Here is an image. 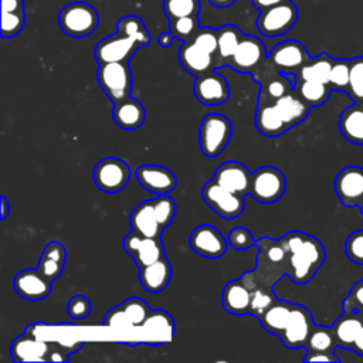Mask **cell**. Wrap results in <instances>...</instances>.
Wrapping results in <instances>:
<instances>
[{"label":"cell","instance_id":"obj_1","mask_svg":"<svg viewBox=\"0 0 363 363\" xmlns=\"http://www.w3.org/2000/svg\"><path fill=\"white\" fill-rule=\"evenodd\" d=\"M288 252V277L298 285L308 284L325 261L322 242L302 231H289L281 238Z\"/></svg>","mask_w":363,"mask_h":363},{"label":"cell","instance_id":"obj_2","mask_svg":"<svg viewBox=\"0 0 363 363\" xmlns=\"http://www.w3.org/2000/svg\"><path fill=\"white\" fill-rule=\"evenodd\" d=\"M233 133L231 121L221 113L210 112L200 123L199 129V143L200 150L207 157L218 156L228 145Z\"/></svg>","mask_w":363,"mask_h":363},{"label":"cell","instance_id":"obj_3","mask_svg":"<svg viewBox=\"0 0 363 363\" xmlns=\"http://www.w3.org/2000/svg\"><path fill=\"white\" fill-rule=\"evenodd\" d=\"M98 84L112 104L121 102L130 96L132 72L125 61L99 64L96 72Z\"/></svg>","mask_w":363,"mask_h":363},{"label":"cell","instance_id":"obj_4","mask_svg":"<svg viewBox=\"0 0 363 363\" xmlns=\"http://www.w3.org/2000/svg\"><path fill=\"white\" fill-rule=\"evenodd\" d=\"M58 23L65 34L77 38L86 37L96 30L99 16L94 6L84 1H74L61 10Z\"/></svg>","mask_w":363,"mask_h":363},{"label":"cell","instance_id":"obj_5","mask_svg":"<svg viewBox=\"0 0 363 363\" xmlns=\"http://www.w3.org/2000/svg\"><path fill=\"white\" fill-rule=\"evenodd\" d=\"M286 190L284 173L274 166H262L252 172L250 183V196L262 204L278 201Z\"/></svg>","mask_w":363,"mask_h":363},{"label":"cell","instance_id":"obj_6","mask_svg":"<svg viewBox=\"0 0 363 363\" xmlns=\"http://www.w3.org/2000/svg\"><path fill=\"white\" fill-rule=\"evenodd\" d=\"M132 170L128 163L118 157H105L94 167L95 186L108 194L121 191L129 183Z\"/></svg>","mask_w":363,"mask_h":363},{"label":"cell","instance_id":"obj_7","mask_svg":"<svg viewBox=\"0 0 363 363\" xmlns=\"http://www.w3.org/2000/svg\"><path fill=\"white\" fill-rule=\"evenodd\" d=\"M298 20V10L291 0L259 11L257 28L265 37H278L288 33Z\"/></svg>","mask_w":363,"mask_h":363},{"label":"cell","instance_id":"obj_8","mask_svg":"<svg viewBox=\"0 0 363 363\" xmlns=\"http://www.w3.org/2000/svg\"><path fill=\"white\" fill-rule=\"evenodd\" d=\"M201 197L213 211L225 220H234L244 211V197L228 191L214 180H208L203 186Z\"/></svg>","mask_w":363,"mask_h":363},{"label":"cell","instance_id":"obj_9","mask_svg":"<svg viewBox=\"0 0 363 363\" xmlns=\"http://www.w3.org/2000/svg\"><path fill=\"white\" fill-rule=\"evenodd\" d=\"M306 48L295 40H286L277 44L267 55V62L274 69L284 74H298L301 67L309 60Z\"/></svg>","mask_w":363,"mask_h":363},{"label":"cell","instance_id":"obj_10","mask_svg":"<svg viewBox=\"0 0 363 363\" xmlns=\"http://www.w3.org/2000/svg\"><path fill=\"white\" fill-rule=\"evenodd\" d=\"M227 242L223 233L211 224L197 225L189 237L190 248L208 259H217L223 257L227 251Z\"/></svg>","mask_w":363,"mask_h":363},{"label":"cell","instance_id":"obj_11","mask_svg":"<svg viewBox=\"0 0 363 363\" xmlns=\"http://www.w3.org/2000/svg\"><path fill=\"white\" fill-rule=\"evenodd\" d=\"M142 45L135 38L116 31V34L101 40L95 47V58L99 64L104 62H129L132 55Z\"/></svg>","mask_w":363,"mask_h":363},{"label":"cell","instance_id":"obj_12","mask_svg":"<svg viewBox=\"0 0 363 363\" xmlns=\"http://www.w3.org/2000/svg\"><path fill=\"white\" fill-rule=\"evenodd\" d=\"M267 61V51L261 40L254 35H242L228 67L241 74H252L262 62Z\"/></svg>","mask_w":363,"mask_h":363},{"label":"cell","instance_id":"obj_13","mask_svg":"<svg viewBox=\"0 0 363 363\" xmlns=\"http://www.w3.org/2000/svg\"><path fill=\"white\" fill-rule=\"evenodd\" d=\"M125 252H128L138 268L146 267L164 257V247L160 238L143 237L136 231H130L122 241Z\"/></svg>","mask_w":363,"mask_h":363},{"label":"cell","instance_id":"obj_14","mask_svg":"<svg viewBox=\"0 0 363 363\" xmlns=\"http://www.w3.org/2000/svg\"><path fill=\"white\" fill-rule=\"evenodd\" d=\"M313 326L315 323L311 312L305 306L294 303L289 320L284 332L279 335V339L282 345H285L289 349L305 347Z\"/></svg>","mask_w":363,"mask_h":363},{"label":"cell","instance_id":"obj_15","mask_svg":"<svg viewBox=\"0 0 363 363\" xmlns=\"http://www.w3.org/2000/svg\"><path fill=\"white\" fill-rule=\"evenodd\" d=\"M194 95L201 105H221L230 98V86L227 79L220 72L211 69L196 77Z\"/></svg>","mask_w":363,"mask_h":363},{"label":"cell","instance_id":"obj_16","mask_svg":"<svg viewBox=\"0 0 363 363\" xmlns=\"http://www.w3.org/2000/svg\"><path fill=\"white\" fill-rule=\"evenodd\" d=\"M335 193L345 207H356L363 201V167L346 166L335 179Z\"/></svg>","mask_w":363,"mask_h":363},{"label":"cell","instance_id":"obj_17","mask_svg":"<svg viewBox=\"0 0 363 363\" xmlns=\"http://www.w3.org/2000/svg\"><path fill=\"white\" fill-rule=\"evenodd\" d=\"M251 176L252 173L248 170L245 164L235 160H228L221 163L216 169L211 180H214L221 187L227 189L228 191L245 197L247 194H250Z\"/></svg>","mask_w":363,"mask_h":363},{"label":"cell","instance_id":"obj_18","mask_svg":"<svg viewBox=\"0 0 363 363\" xmlns=\"http://www.w3.org/2000/svg\"><path fill=\"white\" fill-rule=\"evenodd\" d=\"M139 328L143 333L139 343L142 342L153 346L163 345L172 340L176 330V325L172 315L163 309L152 311L146 318V320Z\"/></svg>","mask_w":363,"mask_h":363},{"label":"cell","instance_id":"obj_19","mask_svg":"<svg viewBox=\"0 0 363 363\" xmlns=\"http://www.w3.org/2000/svg\"><path fill=\"white\" fill-rule=\"evenodd\" d=\"M135 176L145 190L156 196L170 193L177 183L174 173L160 164H142L136 169Z\"/></svg>","mask_w":363,"mask_h":363},{"label":"cell","instance_id":"obj_20","mask_svg":"<svg viewBox=\"0 0 363 363\" xmlns=\"http://www.w3.org/2000/svg\"><path fill=\"white\" fill-rule=\"evenodd\" d=\"M51 282L45 278L38 268L33 269H23L20 271L13 281L14 291L17 295L27 301H41L45 299L51 294Z\"/></svg>","mask_w":363,"mask_h":363},{"label":"cell","instance_id":"obj_21","mask_svg":"<svg viewBox=\"0 0 363 363\" xmlns=\"http://www.w3.org/2000/svg\"><path fill=\"white\" fill-rule=\"evenodd\" d=\"M179 62L189 74L199 77L214 68V57L193 41H184L179 48Z\"/></svg>","mask_w":363,"mask_h":363},{"label":"cell","instance_id":"obj_22","mask_svg":"<svg viewBox=\"0 0 363 363\" xmlns=\"http://www.w3.org/2000/svg\"><path fill=\"white\" fill-rule=\"evenodd\" d=\"M50 343L35 336L23 333L11 343V357L14 362H44L48 360Z\"/></svg>","mask_w":363,"mask_h":363},{"label":"cell","instance_id":"obj_23","mask_svg":"<svg viewBox=\"0 0 363 363\" xmlns=\"http://www.w3.org/2000/svg\"><path fill=\"white\" fill-rule=\"evenodd\" d=\"M172 279V265L166 255L146 267L139 268V281L145 291L150 294L162 292Z\"/></svg>","mask_w":363,"mask_h":363},{"label":"cell","instance_id":"obj_24","mask_svg":"<svg viewBox=\"0 0 363 363\" xmlns=\"http://www.w3.org/2000/svg\"><path fill=\"white\" fill-rule=\"evenodd\" d=\"M221 303L223 308L233 315L250 313L251 289L241 278L230 281L223 288Z\"/></svg>","mask_w":363,"mask_h":363},{"label":"cell","instance_id":"obj_25","mask_svg":"<svg viewBox=\"0 0 363 363\" xmlns=\"http://www.w3.org/2000/svg\"><path fill=\"white\" fill-rule=\"evenodd\" d=\"M112 118L121 129L135 130L143 125L146 111L140 101L129 96L121 102L113 104Z\"/></svg>","mask_w":363,"mask_h":363},{"label":"cell","instance_id":"obj_26","mask_svg":"<svg viewBox=\"0 0 363 363\" xmlns=\"http://www.w3.org/2000/svg\"><path fill=\"white\" fill-rule=\"evenodd\" d=\"M129 223H130L132 230L143 237L160 238V235L164 230L159 224V221L155 216L152 200H145V201L139 203L132 210V213L129 216Z\"/></svg>","mask_w":363,"mask_h":363},{"label":"cell","instance_id":"obj_27","mask_svg":"<svg viewBox=\"0 0 363 363\" xmlns=\"http://www.w3.org/2000/svg\"><path fill=\"white\" fill-rule=\"evenodd\" d=\"M255 126L259 133L268 138L281 136L288 130V126L281 118L275 104L269 101H258L255 111Z\"/></svg>","mask_w":363,"mask_h":363},{"label":"cell","instance_id":"obj_28","mask_svg":"<svg viewBox=\"0 0 363 363\" xmlns=\"http://www.w3.org/2000/svg\"><path fill=\"white\" fill-rule=\"evenodd\" d=\"M363 326L362 313L354 311H343V313L330 326L337 347L352 349L356 335Z\"/></svg>","mask_w":363,"mask_h":363},{"label":"cell","instance_id":"obj_29","mask_svg":"<svg viewBox=\"0 0 363 363\" xmlns=\"http://www.w3.org/2000/svg\"><path fill=\"white\" fill-rule=\"evenodd\" d=\"M65 259H67L65 247L58 241H51L44 247L37 268L45 278H48L50 281H54L60 278L61 274L64 272Z\"/></svg>","mask_w":363,"mask_h":363},{"label":"cell","instance_id":"obj_30","mask_svg":"<svg viewBox=\"0 0 363 363\" xmlns=\"http://www.w3.org/2000/svg\"><path fill=\"white\" fill-rule=\"evenodd\" d=\"M342 136L354 145H363V102H354L343 109L339 118Z\"/></svg>","mask_w":363,"mask_h":363},{"label":"cell","instance_id":"obj_31","mask_svg":"<svg viewBox=\"0 0 363 363\" xmlns=\"http://www.w3.org/2000/svg\"><path fill=\"white\" fill-rule=\"evenodd\" d=\"M274 104L288 129L305 121L309 112V105H306L295 91L288 92Z\"/></svg>","mask_w":363,"mask_h":363},{"label":"cell","instance_id":"obj_32","mask_svg":"<svg viewBox=\"0 0 363 363\" xmlns=\"http://www.w3.org/2000/svg\"><path fill=\"white\" fill-rule=\"evenodd\" d=\"M292 306H294V303H291V302L277 299L264 312V315L258 320L261 322L262 328L267 332L279 336L284 332V329L286 328V323H288L291 312H292Z\"/></svg>","mask_w":363,"mask_h":363},{"label":"cell","instance_id":"obj_33","mask_svg":"<svg viewBox=\"0 0 363 363\" xmlns=\"http://www.w3.org/2000/svg\"><path fill=\"white\" fill-rule=\"evenodd\" d=\"M242 33L235 27V26H223L221 28L217 30V38H218V45H217V61H216V69L221 68L224 65H228V61L234 55L241 38ZM214 54V55H216Z\"/></svg>","mask_w":363,"mask_h":363},{"label":"cell","instance_id":"obj_34","mask_svg":"<svg viewBox=\"0 0 363 363\" xmlns=\"http://www.w3.org/2000/svg\"><path fill=\"white\" fill-rule=\"evenodd\" d=\"M333 58L326 52L319 54L318 57L309 58L298 71L296 78L303 81H319L329 84V75L333 65Z\"/></svg>","mask_w":363,"mask_h":363},{"label":"cell","instance_id":"obj_35","mask_svg":"<svg viewBox=\"0 0 363 363\" xmlns=\"http://www.w3.org/2000/svg\"><path fill=\"white\" fill-rule=\"evenodd\" d=\"M294 91L306 105H309V108H315L323 105L329 99L332 88L325 82L298 79Z\"/></svg>","mask_w":363,"mask_h":363},{"label":"cell","instance_id":"obj_36","mask_svg":"<svg viewBox=\"0 0 363 363\" xmlns=\"http://www.w3.org/2000/svg\"><path fill=\"white\" fill-rule=\"evenodd\" d=\"M294 91V85L289 81L288 75L284 72H278L269 79H267L264 84H261L258 101H269L275 102L277 99L282 98L288 92Z\"/></svg>","mask_w":363,"mask_h":363},{"label":"cell","instance_id":"obj_37","mask_svg":"<svg viewBox=\"0 0 363 363\" xmlns=\"http://www.w3.org/2000/svg\"><path fill=\"white\" fill-rule=\"evenodd\" d=\"M305 347L308 352L335 353V349H337V345H336L332 328L315 325Z\"/></svg>","mask_w":363,"mask_h":363},{"label":"cell","instance_id":"obj_38","mask_svg":"<svg viewBox=\"0 0 363 363\" xmlns=\"http://www.w3.org/2000/svg\"><path fill=\"white\" fill-rule=\"evenodd\" d=\"M251 289V306L250 313L254 315L257 319H259L264 312L277 301L275 292L272 291V286L268 285H254Z\"/></svg>","mask_w":363,"mask_h":363},{"label":"cell","instance_id":"obj_39","mask_svg":"<svg viewBox=\"0 0 363 363\" xmlns=\"http://www.w3.org/2000/svg\"><path fill=\"white\" fill-rule=\"evenodd\" d=\"M116 31L123 33V34L135 38L136 41H139V44L142 47L147 45L150 43V34H149L147 28L145 27L143 21L138 16H125V17H122L118 21Z\"/></svg>","mask_w":363,"mask_h":363},{"label":"cell","instance_id":"obj_40","mask_svg":"<svg viewBox=\"0 0 363 363\" xmlns=\"http://www.w3.org/2000/svg\"><path fill=\"white\" fill-rule=\"evenodd\" d=\"M350 79V60H335L330 75H329V86L332 91L347 92Z\"/></svg>","mask_w":363,"mask_h":363},{"label":"cell","instance_id":"obj_41","mask_svg":"<svg viewBox=\"0 0 363 363\" xmlns=\"http://www.w3.org/2000/svg\"><path fill=\"white\" fill-rule=\"evenodd\" d=\"M163 10L169 20L197 16L200 10V0H164Z\"/></svg>","mask_w":363,"mask_h":363},{"label":"cell","instance_id":"obj_42","mask_svg":"<svg viewBox=\"0 0 363 363\" xmlns=\"http://www.w3.org/2000/svg\"><path fill=\"white\" fill-rule=\"evenodd\" d=\"M119 305L128 315L133 328H139L146 320L149 313L152 312L149 303L140 298H128L126 301H123Z\"/></svg>","mask_w":363,"mask_h":363},{"label":"cell","instance_id":"obj_43","mask_svg":"<svg viewBox=\"0 0 363 363\" xmlns=\"http://www.w3.org/2000/svg\"><path fill=\"white\" fill-rule=\"evenodd\" d=\"M155 216L159 221V224L166 228L176 216V203L174 200L167 194H159L152 200Z\"/></svg>","mask_w":363,"mask_h":363},{"label":"cell","instance_id":"obj_44","mask_svg":"<svg viewBox=\"0 0 363 363\" xmlns=\"http://www.w3.org/2000/svg\"><path fill=\"white\" fill-rule=\"evenodd\" d=\"M347 94L353 102H363V57L350 60V79Z\"/></svg>","mask_w":363,"mask_h":363},{"label":"cell","instance_id":"obj_45","mask_svg":"<svg viewBox=\"0 0 363 363\" xmlns=\"http://www.w3.org/2000/svg\"><path fill=\"white\" fill-rule=\"evenodd\" d=\"M170 23V33L174 35V38L190 41L194 34L199 31V21L197 16H189V17H180V18H172Z\"/></svg>","mask_w":363,"mask_h":363},{"label":"cell","instance_id":"obj_46","mask_svg":"<svg viewBox=\"0 0 363 363\" xmlns=\"http://www.w3.org/2000/svg\"><path fill=\"white\" fill-rule=\"evenodd\" d=\"M26 23L24 10L20 11H1V37L10 38L17 35Z\"/></svg>","mask_w":363,"mask_h":363},{"label":"cell","instance_id":"obj_47","mask_svg":"<svg viewBox=\"0 0 363 363\" xmlns=\"http://www.w3.org/2000/svg\"><path fill=\"white\" fill-rule=\"evenodd\" d=\"M345 251L352 262L363 265V230H356L349 234L345 241Z\"/></svg>","mask_w":363,"mask_h":363},{"label":"cell","instance_id":"obj_48","mask_svg":"<svg viewBox=\"0 0 363 363\" xmlns=\"http://www.w3.org/2000/svg\"><path fill=\"white\" fill-rule=\"evenodd\" d=\"M91 301L85 295H74L67 303V313L75 322L84 320L91 313Z\"/></svg>","mask_w":363,"mask_h":363},{"label":"cell","instance_id":"obj_49","mask_svg":"<svg viewBox=\"0 0 363 363\" xmlns=\"http://www.w3.org/2000/svg\"><path fill=\"white\" fill-rule=\"evenodd\" d=\"M228 244L237 250V251H245L254 245H257V241L252 235V233L245 227H234L228 234Z\"/></svg>","mask_w":363,"mask_h":363},{"label":"cell","instance_id":"obj_50","mask_svg":"<svg viewBox=\"0 0 363 363\" xmlns=\"http://www.w3.org/2000/svg\"><path fill=\"white\" fill-rule=\"evenodd\" d=\"M200 48L206 50L210 54L217 52V45H218V38H217V30H213L210 27L206 28H199V31L194 34V37L190 40Z\"/></svg>","mask_w":363,"mask_h":363},{"label":"cell","instance_id":"obj_51","mask_svg":"<svg viewBox=\"0 0 363 363\" xmlns=\"http://www.w3.org/2000/svg\"><path fill=\"white\" fill-rule=\"evenodd\" d=\"M104 325L108 328H116V329H129L133 328L130 323L128 315L122 309L121 305L109 309L104 318Z\"/></svg>","mask_w":363,"mask_h":363},{"label":"cell","instance_id":"obj_52","mask_svg":"<svg viewBox=\"0 0 363 363\" xmlns=\"http://www.w3.org/2000/svg\"><path fill=\"white\" fill-rule=\"evenodd\" d=\"M343 311H354L359 313L363 312V279L357 281L352 286L347 298L343 301Z\"/></svg>","mask_w":363,"mask_h":363},{"label":"cell","instance_id":"obj_53","mask_svg":"<svg viewBox=\"0 0 363 363\" xmlns=\"http://www.w3.org/2000/svg\"><path fill=\"white\" fill-rule=\"evenodd\" d=\"M303 362H340L336 353H326V352H308L303 356Z\"/></svg>","mask_w":363,"mask_h":363},{"label":"cell","instance_id":"obj_54","mask_svg":"<svg viewBox=\"0 0 363 363\" xmlns=\"http://www.w3.org/2000/svg\"><path fill=\"white\" fill-rule=\"evenodd\" d=\"M24 10V0H1V11Z\"/></svg>","mask_w":363,"mask_h":363},{"label":"cell","instance_id":"obj_55","mask_svg":"<svg viewBox=\"0 0 363 363\" xmlns=\"http://www.w3.org/2000/svg\"><path fill=\"white\" fill-rule=\"evenodd\" d=\"M284 1H288V0H252L254 6L261 11V10H265L268 7H272V6H277L279 3H284Z\"/></svg>","mask_w":363,"mask_h":363},{"label":"cell","instance_id":"obj_56","mask_svg":"<svg viewBox=\"0 0 363 363\" xmlns=\"http://www.w3.org/2000/svg\"><path fill=\"white\" fill-rule=\"evenodd\" d=\"M352 350H353L354 353L363 356V326H362V329L359 330V333L356 335V339H354V342H353V345H352Z\"/></svg>","mask_w":363,"mask_h":363},{"label":"cell","instance_id":"obj_57","mask_svg":"<svg viewBox=\"0 0 363 363\" xmlns=\"http://www.w3.org/2000/svg\"><path fill=\"white\" fill-rule=\"evenodd\" d=\"M173 40H174V35H173L170 31H167V33H162V34L159 35L157 43H159L160 47L166 48V47H169V45L173 43Z\"/></svg>","mask_w":363,"mask_h":363},{"label":"cell","instance_id":"obj_58","mask_svg":"<svg viewBox=\"0 0 363 363\" xmlns=\"http://www.w3.org/2000/svg\"><path fill=\"white\" fill-rule=\"evenodd\" d=\"M0 201H1V216H0V218L1 220H6L7 218V216H9V213H10V204H9V200H7V197L6 196H1L0 197Z\"/></svg>","mask_w":363,"mask_h":363},{"label":"cell","instance_id":"obj_59","mask_svg":"<svg viewBox=\"0 0 363 363\" xmlns=\"http://www.w3.org/2000/svg\"><path fill=\"white\" fill-rule=\"evenodd\" d=\"M213 6L216 7H220V9H224V7H230L235 0H208Z\"/></svg>","mask_w":363,"mask_h":363},{"label":"cell","instance_id":"obj_60","mask_svg":"<svg viewBox=\"0 0 363 363\" xmlns=\"http://www.w3.org/2000/svg\"><path fill=\"white\" fill-rule=\"evenodd\" d=\"M359 207H360V211H362V214H363V201L359 204Z\"/></svg>","mask_w":363,"mask_h":363},{"label":"cell","instance_id":"obj_61","mask_svg":"<svg viewBox=\"0 0 363 363\" xmlns=\"http://www.w3.org/2000/svg\"><path fill=\"white\" fill-rule=\"evenodd\" d=\"M362 319H363V312H362Z\"/></svg>","mask_w":363,"mask_h":363}]
</instances>
